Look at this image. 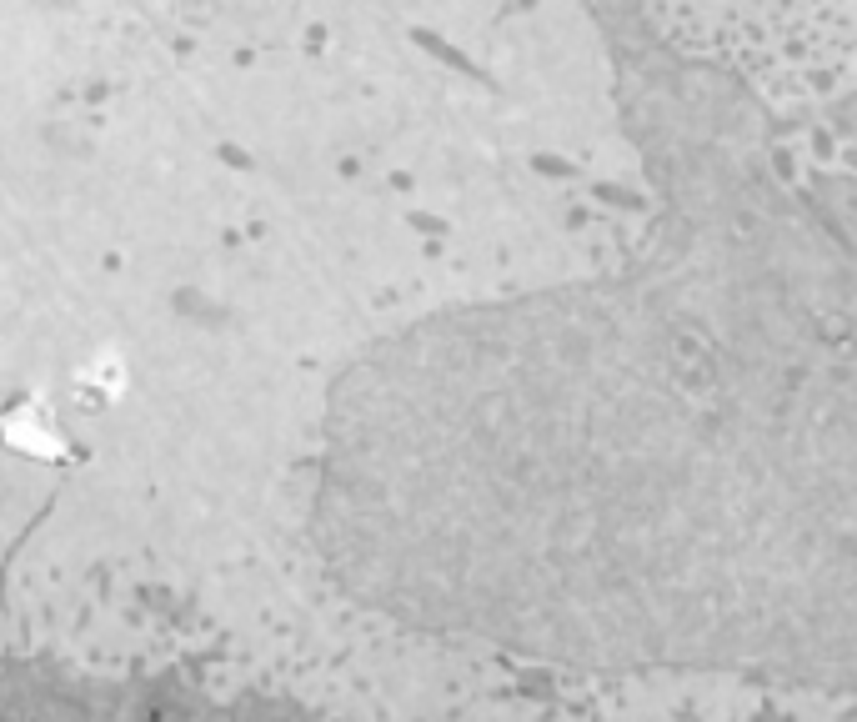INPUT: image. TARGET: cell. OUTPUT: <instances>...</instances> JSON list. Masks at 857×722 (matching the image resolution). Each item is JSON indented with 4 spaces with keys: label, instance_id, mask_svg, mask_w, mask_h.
Returning a JSON list of instances; mask_svg holds the SVG:
<instances>
[{
    "label": "cell",
    "instance_id": "cell-1",
    "mask_svg": "<svg viewBox=\"0 0 857 722\" xmlns=\"http://www.w3.org/2000/svg\"><path fill=\"white\" fill-rule=\"evenodd\" d=\"M306 527L416 637L857 692V176L717 216L647 291L371 361Z\"/></svg>",
    "mask_w": 857,
    "mask_h": 722
}]
</instances>
